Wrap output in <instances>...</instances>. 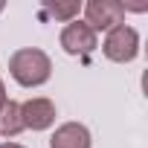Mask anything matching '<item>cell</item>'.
Masks as SVG:
<instances>
[{
  "mask_svg": "<svg viewBox=\"0 0 148 148\" xmlns=\"http://www.w3.org/2000/svg\"><path fill=\"white\" fill-rule=\"evenodd\" d=\"M102 49H105V55H108L110 61H119V64L134 61L136 52H139V35H136V29L119 23V26H113V29L108 32Z\"/></svg>",
  "mask_w": 148,
  "mask_h": 148,
  "instance_id": "7a4b0ae2",
  "label": "cell"
},
{
  "mask_svg": "<svg viewBox=\"0 0 148 148\" xmlns=\"http://www.w3.org/2000/svg\"><path fill=\"white\" fill-rule=\"evenodd\" d=\"M49 148H90V131L79 122H67L52 134Z\"/></svg>",
  "mask_w": 148,
  "mask_h": 148,
  "instance_id": "8992f818",
  "label": "cell"
},
{
  "mask_svg": "<svg viewBox=\"0 0 148 148\" xmlns=\"http://www.w3.org/2000/svg\"><path fill=\"white\" fill-rule=\"evenodd\" d=\"M0 148H23V145H18V142H6V145H0Z\"/></svg>",
  "mask_w": 148,
  "mask_h": 148,
  "instance_id": "30bf717a",
  "label": "cell"
},
{
  "mask_svg": "<svg viewBox=\"0 0 148 148\" xmlns=\"http://www.w3.org/2000/svg\"><path fill=\"white\" fill-rule=\"evenodd\" d=\"M61 47L70 55H90L96 49V32L82 21H70L61 32Z\"/></svg>",
  "mask_w": 148,
  "mask_h": 148,
  "instance_id": "277c9868",
  "label": "cell"
},
{
  "mask_svg": "<svg viewBox=\"0 0 148 148\" xmlns=\"http://www.w3.org/2000/svg\"><path fill=\"white\" fill-rule=\"evenodd\" d=\"M0 12H3V3H0Z\"/></svg>",
  "mask_w": 148,
  "mask_h": 148,
  "instance_id": "8fae6325",
  "label": "cell"
},
{
  "mask_svg": "<svg viewBox=\"0 0 148 148\" xmlns=\"http://www.w3.org/2000/svg\"><path fill=\"white\" fill-rule=\"evenodd\" d=\"M23 131V119H21V105L18 102H3L0 105V134L3 136H18Z\"/></svg>",
  "mask_w": 148,
  "mask_h": 148,
  "instance_id": "52a82bcc",
  "label": "cell"
},
{
  "mask_svg": "<svg viewBox=\"0 0 148 148\" xmlns=\"http://www.w3.org/2000/svg\"><path fill=\"white\" fill-rule=\"evenodd\" d=\"M21 119H23V128H32V131H44L55 122V105L49 99H29L21 105Z\"/></svg>",
  "mask_w": 148,
  "mask_h": 148,
  "instance_id": "5b68a950",
  "label": "cell"
},
{
  "mask_svg": "<svg viewBox=\"0 0 148 148\" xmlns=\"http://www.w3.org/2000/svg\"><path fill=\"white\" fill-rule=\"evenodd\" d=\"M9 73L12 79L23 87H38L49 79L52 73V61L44 49H35V47H26V49H18L12 58H9Z\"/></svg>",
  "mask_w": 148,
  "mask_h": 148,
  "instance_id": "6da1fadb",
  "label": "cell"
},
{
  "mask_svg": "<svg viewBox=\"0 0 148 148\" xmlns=\"http://www.w3.org/2000/svg\"><path fill=\"white\" fill-rule=\"evenodd\" d=\"M84 23L93 29V32H99V29H113V26H119L122 23V18H125V3H116V0H90V3L84 6Z\"/></svg>",
  "mask_w": 148,
  "mask_h": 148,
  "instance_id": "3957f363",
  "label": "cell"
},
{
  "mask_svg": "<svg viewBox=\"0 0 148 148\" xmlns=\"http://www.w3.org/2000/svg\"><path fill=\"white\" fill-rule=\"evenodd\" d=\"M44 15H49L55 21H73L79 15V3H47L44 6Z\"/></svg>",
  "mask_w": 148,
  "mask_h": 148,
  "instance_id": "ba28073f",
  "label": "cell"
},
{
  "mask_svg": "<svg viewBox=\"0 0 148 148\" xmlns=\"http://www.w3.org/2000/svg\"><path fill=\"white\" fill-rule=\"evenodd\" d=\"M6 102V90H3V82H0V105Z\"/></svg>",
  "mask_w": 148,
  "mask_h": 148,
  "instance_id": "9c48e42d",
  "label": "cell"
}]
</instances>
